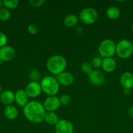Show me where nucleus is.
<instances>
[{
    "label": "nucleus",
    "mask_w": 133,
    "mask_h": 133,
    "mask_svg": "<svg viewBox=\"0 0 133 133\" xmlns=\"http://www.w3.org/2000/svg\"><path fill=\"white\" fill-rule=\"evenodd\" d=\"M46 112L43 104L37 101H29L23 107V115L32 123H38L43 122Z\"/></svg>",
    "instance_id": "1"
},
{
    "label": "nucleus",
    "mask_w": 133,
    "mask_h": 133,
    "mask_svg": "<svg viewBox=\"0 0 133 133\" xmlns=\"http://www.w3.org/2000/svg\"><path fill=\"white\" fill-rule=\"evenodd\" d=\"M46 68L48 71L52 74L58 75L65 71L66 66L65 58L59 55L51 56L46 62Z\"/></svg>",
    "instance_id": "2"
},
{
    "label": "nucleus",
    "mask_w": 133,
    "mask_h": 133,
    "mask_svg": "<svg viewBox=\"0 0 133 133\" xmlns=\"http://www.w3.org/2000/svg\"><path fill=\"white\" fill-rule=\"evenodd\" d=\"M42 91L49 96H56L58 93L59 89V84L57 79L53 77L46 76L41 79L40 81Z\"/></svg>",
    "instance_id": "3"
},
{
    "label": "nucleus",
    "mask_w": 133,
    "mask_h": 133,
    "mask_svg": "<svg viewBox=\"0 0 133 133\" xmlns=\"http://www.w3.org/2000/svg\"><path fill=\"white\" fill-rule=\"evenodd\" d=\"M116 44L111 39H106L100 42L99 46V52L100 56L104 58L112 57L116 53Z\"/></svg>",
    "instance_id": "4"
},
{
    "label": "nucleus",
    "mask_w": 133,
    "mask_h": 133,
    "mask_svg": "<svg viewBox=\"0 0 133 133\" xmlns=\"http://www.w3.org/2000/svg\"><path fill=\"white\" fill-rule=\"evenodd\" d=\"M132 53V43L127 39H123L116 44V53L119 58H127Z\"/></svg>",
    "instance_id": "5"
},
{
    "label": "nucleus",
    "mask_w": 133,
    "mask_h": 133,
    "mask_svg": "<svg viewBox=\"0 0 133 133\" xmlns=\"http://www.w3.org/2000/svg\"><path fill=\"white\" fill-rule=\"evenodd\" d=\"M79 19L85 24H92L98 19V13L93 8H85L80 12Z\"/></svg>",
    "instance_id": "6"
},
{
    "label": "nucleus",
    "mask_w": 133,
    "mask_h": 133,
    "mask_svg": "<svg viewBox=\"0 0 133 133\" xmlns=\"http://www.w3.org/2000/svg\"><path fill=\"white\" fill-rule=\"evenodd\" d=\"M56 133H73L74 127L70 121L66 119H60L55 125Z\"/></svg>",
    "instance_id": "7"
},
{
    "label": "nucleus",
    "mask_w": 133,
    "mask_h": 133,
    "mask_svg": "<svg viewBox=\"0 0 133 133\" xmlns=\"http://www.w3.org/2000/svg\"><path fill=\"white\" fill-rule=\"evenodd\" d=\"M25 91L29 97L35 98L41 94V86L38 81H31L27 84L25 88Z\"/></svg>",
    "instance_id": "8"
},
{
    "label": "nucleus",
    "mask_w": 133,
    "mask_h": 133,
    "mask_svg": "<svg viewBox=\"0 0 133 133\" xmlns=\"http://www.w3.org/2000/svg\"><path fill=\"white\" fill-rule=\"evenodd\" d=\"M60 101L57 96H48L43 103L44 109L47 112H55L60 107Z\"/></svg>",
    "instance_id": "9"
},
{
    "label": "nucleus",
    "mask_w": 133,
    "mask_h": 133,
    "mask_svg": "<svg viewBox=\"0 0 133 133\" xmlns=\"http://www.w3.org/2000/svg\"><path fill=\"white\" fill-rule=\"evenodd\" d=\"M89 81L95 86L102 85L104 83L105 77L104 75L99 70H94L88 75Z\"/></svg>",
    "instance_id": "10"
},
{
    "label": "nucleus",
    "mask_w": 133,
    "mask_h": 133,
    "mask_svg": "<svg viewBox=\"0 0 133 133\" xmlns=\"http://www.w3.org/2000/svg\"><path fill=\"white\" fill-rule=\"evenodd\" d=\"M15 50L10 45H5L0 48V58L3 61H11L15 56Z\"/></svg>",
    "instance_id": "11"
},
{
    "label": "nucleus",
    "mask_w": 133,
    "mask_h": 133,
    "mask_svg": "<svg viewBox=\"0 0 133 133\" xmlns=\"http://www.w3.org/2000/svg\"><path fill=\"white\" fill-rule=\"evenodd\" d=\"M120 83L124 89L130 90L133 88V74L129 71H125L120 77Z\"/></svg>",
    "instance_id": "12"
},
{
    "label": "nucleus",
    "mask_w": 133,
    "mask_h": 133,
    "mask_svg": "<svg viewBox=\"0 0 133 133\" xmlns=\"http://www.w3.org/2000/svg\"><path fill=\"white\" fill-rule=\"evenodd\" d=\"M57 80L59 84L65 87H69L74 82V77L70 72L63 71L57 75Z\"/></svg>",
    "instance_id": "13"
},
{
    "label": "nucleus",
    "mask_w": 133,
    "mask_h": 133,
    "mask_svg": "<svg viewBox=\"0 0 133 133\" xmlns=\"http://www.w3.org/2000/svg\"><path fill=\"white\" fill-rule=\"evenodd\" d=\"M29 96L25 90L20 89L14 94V101L20 107H23L28 103Z\"/></svg>",
    "instance_id": "14"
},
{
    "label": "nucleus",
    "mask_w": 133,
    "mask_h": 133,
    "mask_svg": "<svg viewBox=\"0 0 133 133\" xmlns=\"http://www.w3.org/2000/svg\"><path fill=\"white\" fill-rule=\"evenodd\" d=\"M0 101L6 106L10 105L14 101V93L9 90L3 91L0 94Z\"/></svg>",
    "instance_id": "15"
},
{
    "label": "nucleus",
    "mask_w": 133,
    "mask_h": 133,
    "mask_svg": "<svg viewBox=\"0 0 133 133\" xmlns=\"http://www.w3.org/2000/svg\"><path fill=\"white\" fill-rule=\"evenodd\" d=\"M101 68L106 72H112L116 70V62L113 58H104L102 61Z\"/></svg>",
    "instance_id": "16"
},
{
    "label": "nucleus",
    "mask_w": 133,
    "mask_h": 133,
    "mask_svg": "<svg viewBox=\"0 0 133 133\" xmlns=\"http://www.w3.org/2000/svg\"><path fill=\"white\" fill-rule=\"evenodd\" d=\"M18 114V109L13 105H7L4 109V115L7 119H10V120L16 119Z\"/></svg>",
    "instance_id": "17"
},
{
    "label": "nucleus",
    "mask_w": 133,
    "mask_h": 133,
    "mask_svg": "<svg viewBox=\"0 0 133 133\" xmlns=\"http://www.w3.org/2000/svg\"><path fill=\"white\" fill-rule=\"evenodd\" d=\"M78 22V17L76 14H70L64 18L63 23L66 27H72L76 25Z\"/></svg>",
    "instance_id": "18"
},
{
    "label": "nucleus",
    "mask_w": 133,
    "mask_h": 133,
    "mask_svg": "<svg viewBox=\"0 0 133 133\" xmlns=\"http://www.w3.org/2000/svg\"><path fill=\"white\" fill-rule=\"evenodd\" d=\"M44 120L49 125H55L59 122V118L54 112H46Z\"/></svg>",
    "instance_id": "19"
},
{
    "label": "nucleus",
    "mask_w": 133,
    "mask_h": 133,
    "mask_svg": "<svg viewBox=\"0 0 133 133\" xmlns=\"http://www.w3.org/2000/svg\"><path fill=\"white\" fill-rule=\"evenodd\" d=\"M106 15L109 19H116L119 16L120 10L116 6H110L106 11Z\"/></svg>",
    "instance_id": "20"
},
{
    "label": "nucleus",
    "mask_w": 133,
    "mask_h": 133,
    "mask_svg": "<svg viewBox=\"0 0 133 133\" xmlns=\"http://www.w3.org/2000/svg\"><path fill=\"white\" fill-rule=\"evenodd\" d=\"M10 17H11V14L7 9L6 8L0 9V20L5 22L9 20Z\"/></svg>",
    "instance_id": "21"
},
{
    "label": "nucleus",
    "mask_w": 133,
    "mask_h": 133,
    "mask_svg": "<svg viewBox=\"0 0 133 133\" xmlns=\"http://www.w3.org/2000/svg\"><path fill=\"white\" fill-rule=\"evenodd\" d=\"M3 3L6 9H14L18 6L19 1L18 0H3Z\"/></svg>",
    "instance_id": "22"
},
{
    "label": "nucleus",
    "mask_w": 133,
    "mask_h": 133,
    "mask_svg": "<svg viewBox=\"0 0 133 133\" xmlns=\"http://www.w3.org/2000/svg\"><path fill=\"white\" fill-rule=\"evenodd\" d=\"M93 66L89 62H83L81 64V70L86 74H89L93 71Z\"/></svg>",
    "instance_id": "23"
},
{
    "label": "nucleus",
    "mask_w": 133,
    "mask_h": 133,
    "mask_svg": "<svg viewBox=\"0 0 133 133\" xmlns=\"http://www.w3.org/2000/svg\"><path fill=\"white\" fill-rule=\"evenodd\" d=\"M59 99L60 103H61V105H69L70 103V101H71V99H70V96L68 94H64L61 95Z\"/></svg>",
    "instance_id": "24"
},
{
    "label": "nucleus",
    "mask_w": 133,
    "mask_h": 133,
    "mask_svg": "<svg viewBox=\"0 0 133 133\" xmlns=\"http://www.w3.org/2000/svg\"><path fill=\"white\" fill-rule=\"evenodd\" d=\"M29 77L31 79V81H37L40 77V72L37 70H32L29 72Z\"/></svg>",
    "instance_id": "25"
},
{
    "label": "nucleus",
    "mask_w": 133,
    "mask_h": 133,
    "mask_svg": "<svg viewBox=\"0 0 133 133\" xmlns=\"http://www.w3.org/2000/svg\"><path fill=\"white\" fill-rule=\"evenodd\" d=\"M102 61V59L101 58H100V57H95V58H93L91 62L93 68L96 69L101 67Z\"/></svg>",
    "instance_id": "26"
},
{
    "label": "nucleus",
    "mask_w": 133,
    "mask_h": 133,
    "mask_svg": "<svg viewBox=\"0 0 133 133\" xmlns=\"http://www.w3.org/2000/svg\"><path fill=\"white\" fill-rule=\"evenodd\" d=\"M37 26L35 23H31L28 25L27 26V31L29 32V33L31 34V35H35L37 32Z\"/></svg>",
    "instance_id": "27"
},
{
    "label": "nucleus",
    "mask_w": 133,
    "mask_h": 133,
    "mask_svg": "<svg viewBox=\"0 0 133 133\" xmlns=\"http://www.w3.org/2000/svg\"><path fill=\"white\" fill-rule=\"evenodd\" d=\"M7 37L6 35L2 32H0V48L7 45Z\"/></svg>",
    "instance_id": "28"
},
{
    "label": "nucleus",
    "mask_w": 133,
    "mask_h": 133,
    "mask_svg": "<svg viewBox=\"0 0 133 133\" xmlns=\"http://www.w3.org/2000/svg\"><path fill=\"white\" fill-rule=\"evenodd\" d=\"M44 0H30L29 3L33 7H39L44 3Z\"/></svg>",
    "instance_id": "29"
},
{
    "label": "nucleus",
    "mask_w": 133,
    "mask_h": 133,
    "mask_svg": "<svg viewBox=\"0 0 133 133\" xmlns=\"http://www.w3.org/2000/svg\"><path fill=\"white\" fill-rule=\"evenodd\" d=\"M128 114H129V116H130L131 118H133V106L129 109V111H128Z\"/></svg>",
    "instance_id": "30"
},
{
    "label": "nucleus",
    "mask_w": 133,
    "mask_h": 133,
    "mask_svg": "<svg viewBox=\"0 0 133 133\" xmlns=\"http://www.w3.org/2000/svg\"><path fill=\"white\" fill-rule=\"evenodd\" d=\"M130 90H126V89H124V93L125 94H129L130 93Z\"/></svg>",
    "instance_id": "31"
},
{
    "label": "nucleus",
    "mask_w": 133,
    "mask_h": 133,
    "mask_svg": "<svg viewBox=\"0 0 133 133\" xmlns=\"http://www.w3.org/2000/svg\"><path fill=\"white\" fill-rule=\"evenodd\" d=\"M3 5V1L0 0V9L2 8V6Z\"/></svg>",
    "instance_id": "32"
},
{
    "label": "nucleus",
    "mask_w": 133,
    "mask_h": 133,
    "mask_svg": "<svg viewBox=\"0 0 133 133\" xmlns=\"http://www.w3.org/2000/svg\"><path fill=\"white\" fill-rule=\"evenodd\" d=\"M3 62H4V61H3V60H1V58H0V65H1V64H3Z\"/></svg>",
    "instance_id": "33"
},
{
    "label": "nucleus",
    "mask_w": 133,
    "mask_h": 133,
    "mask_svg": "<svg viewBox=\"0 0 133 133\" xmlns=\"http://www.w3.org/2000/svg\"><path fill=\"white\" fill-rule=\"evenodd\" d=\"M1 86L0 85V94H1Z\"/></svg>",
    "instance_id": "34"
},
{
    "label": "nucleus",
    "mask_w": 133,
    "mask_h": 133,
    "mask_svg": "<svg viewBox=\"0 0 133 133\" xmlns=\"http://www.w3.org/2000/svg\"><path fill=\"white\" fill-rule=\"evenodd\" d=\"M132 51H133V43H132Z\"/></svg>",
    "instance_id": "35"
},
{
    "label": "nucleus",
    "mask_w": 133,
    "mask_h": 133,
    "mask_svg": "<svg viewBox=\"0 0 133 133\" xmlns=\"http://www.w3.org/2000/svg\"><path fill=\"white\" fill-rule=\"evenodd\" d=\"M132 30H133V23H132Z\"/></svg>",
    "instance_id": "36"
}]
</instances>
